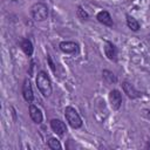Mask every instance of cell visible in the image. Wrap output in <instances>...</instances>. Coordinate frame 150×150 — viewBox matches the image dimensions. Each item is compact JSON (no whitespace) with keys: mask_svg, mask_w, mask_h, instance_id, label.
Segmentation results:
<instances>
[{"mask_svg":"<svg viewBox=\"0 0 150 150\" xmlns=\"http://www.w3.org/2000/svg\"><path fill=\"white\" fill-rule=\"evenodd\" d=\"M36 86L39 88V90L41 91V94L43 96H50L52 94V82L49 76L45 73V71H39L38 76H36Z\"/></svg>","mask_w":150,"mask_h":150,"instance_id":"6da1fadb","label":"cell"},{"mask_svg":"<svg viewBox=\"0 0 150 150\" xmlns=\"http://www.w3.org/2000/svg\"><path fill=\"white\" fill-rule=\"evenodd\" d=\"M64 116H66V120L71 128L77 129V128L82 127V120H81L79 112L73 107H67L64 109Z\"/></svg>","mask_w":150,"mask_h":150,"instance_id":"7a4b0ae2","label":"cell"},{"mask_svg":"<svg viewBox=\"0 0 150 150\" xmlns=\"http://www.w3.org/2000/svg\"><path fill=\"white\" fill-rule=\"evenodd\" d=\"M30 13H32V16L34 18V20H36V21H43L48 16V8H47V6L45 4L36 2V4H34L32 6Z\"/></svg>","mask_w":150,"mask_h":150,"instance_id":"3957f363","label":"cell"},{"mask_svg":"<svg viewBox=\"0 0 150 150\" xmlns=\"http://www.w3.org/2000/svg\"><path fill=\"white\" fill-rule=\"evenodd\" d=\"M59 47H60L61 52H63L64 54H70V55H75L80 50L79 45L76 42H73V41H63L60 43Z\"/></svg>","mask_w":150,"mask_h":150,"instance_id":"277c9868","label":"cell"},{"mask_svg":"<svg viewBox=\"0 0 150 150\" xmlns=\"http://www.w3.org/2000/svg\"><path fill=\"white\" fill-rule=\"evenodd\" d=\"M109 102H110V105L114 110H118L121 104H122V95L118 90L114 89L109 93Z\"/></svg>","mask_w":150,"mask_h":150,"instance_id":"5b68a950","label":"cell"},{"mask_svg":"<svg viewBox=\"0 0 150 150\" xmlns=\"http://www.w3.org/2000/svg\"><path fill=\"white\" fill-rule=\"evenodd\" d=\"M50 127H52L53 131L59 136H63L67 132V127L61 120H56V118L50 121Z\"/></svg>","mask_w":150,"mask_h":150,"instance_id":"8992f818","label":"cell"},{"mask_svg":"<svg viewBox=\"0 0 150 150\" xmlns=\"http://www.w3.org/2000/svg\"><path fill=\"white\" fill-rule=\"evenodd\" d=\"M22 96L27 102H32L34 100V95H33V89H32V84L30 81L28 79H26L23 81L22 84Z\"/></svg>","mask_w":150,"mask_h":150,"instance_id":"52a82bcc","label":"cell"},{"mask_svg":"<svg viewBox=\"0 0 150 150\" xmlns=\"http://www.w3.org/2000/svg\"><path fill=\"white\" fill-rule=\"evenodd\" d=\"M122 88H123L124 93H125L130 98H137V97L141 96V93H139L131 83H129V82H127V81H124V82L122 83Z\"/></svg>","mask_w":150,"mask_h":150,"instance_id":"ba28073f","label":"cell"},{"mask_svg":"<svg viewBox=\"0 0 150 150\" xmlns=\"http://www.w3.org/2000/svg\"><path fill=\"white\" fill-rule=\"evenodd\" d=\"M104 53H105V56L111 60V61H116L117 60V50L115 48V46L109 42V41H105V45H104Z\"/></svg>","mask_w":150,"mask_h":150,"instance_id":"9c48e42d","label":"cell"},{"mask_svg":"<svg viewBox=\"0 0 150 150\" xmlns=\"http://www.w3.org/2000/svg\"><path fill=\"white\" fill-rule=\"evenodd\" d=\"M29 116H30V118H32L36 124H40V123L42 122V118H43L41 110H40L36 105H34V104H30V105H29Z\"/></svg>","mask_w":150,"mask_h":150,"instance_id":"30bf717a","label":"cell"},{"mask_svg":"<svg viewBox=\"0 0 150 150\" xmlns=\"http://www.w3.org/2000/svg\"><path fill=\"white\" fill-rule=\"evenodd\" d=\"M96 19L98 20V22L105 25V26H112V19L110 16V14L107 11H101L98 12V14L96 15Z\"/></svg>","mask_w":150,"mask_h":150,"instance_id":"8fae6325","label":"cell"},{"mask_svg":"<svg viewBox=\"0 0 150 150\" xmlns=\"http://www.w3.org/2000/svg\"><path fill=\"white\" fill-rule=\"evenodd\" d=\"M21 48H22V50H23V53H25L26 55L30 56V55L33 54V45H32L30 40H28V39L23 40V41L21 42Z\"/></svg>","mask_w":150,"mask_h":150,"instance_id":"7c38bea8","label":"cell"},{"mask_svg":"<svg viewBox=\"0 0 150 150\" xmlns=\"http://www.w3.org/2000/svg\"><path fill=\"white\" fill-rule=\"evenodd\" d=\"M127 25H128V27H129L131 30H134V32H137V30L139 29V23L137 22L136 19H134V18L130 16V15H127Z\"/></svg>","mask_w":150,"mask_h":150,"instance_id":"4fadbf2b","label":"cell"},{"mask_svg":"<svg viewBox=\"0 0 150 150\" xmlns=\"http://www.w3.org/2000/svg\"><path fill=\"white\" fill-rule=\"evenodd\" d=\"M102 75H103V79L107 81V82H109V83H115L116 82V76L111 73V71H109V70H103V73H102Z\"/></svg>","mask_w":150,"mask_h":150,"instance_id":"5bb4252c","label":"cell"},{"mask_svg":"<svg viewBox=\"0 0 150 150\" xmlns=\"http://www.w3.org/2000/svg\"><path fill=\"white\" fill-rule=\"evenodd\" d=\"M48 146L50 148V149H54V150H56V149H61V144H60V142L56 139V138H49L48 139Z\"/></svg>","mask_w":150,"mask_h":150,"instance_id":"9a60e30c","label":"cell"},{"mask_svg":"<svg viewBox=\"0 0 150 150\" xmlns=\"http://www.w3.org/2000/svg\"><path fill=\"white\" fill-rule=\"evenodd\" d=\"M77 15H79L81 19H88V13H87L82 7H79V8H77Z\"/></svg>","mask_w":150,"mask_h":150,"instance_id":"2e32d148","label":"cell"}]
</instances>
